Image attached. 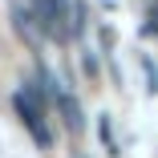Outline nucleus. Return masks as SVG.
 <instances>
[{
	"instance_id": "f03ea898",
	"label": "nucleus",
	"mask_w": 158,
	"mask_h": 158,
	"mask_svg": "<svg viewBox=\"0 0 158 158\" xmlns=\"http://www.w3.org/2000/svg\"><path fill=\"white\" fill-rule=\"evenodd\" d=\"M12 106H16V114H20V122L28 126V134H33L41 146H49L53 138H49V126H45V102H33L24 89H16L12 93Z\"/></svg>"
},
{
	"instance_id": "20e7f679",
	"label": "nucleus",
	"mask_w": 158,
	"mask_h": 158,
	"mask_svg": "<svg viewBox=\"0 0 158 158\" xmlns=\"http://www.w3.org/2000/svg\"><path fill=\"white\" fill-rule=\"evenodd\" d=\"M53 102H57V110H61V118H65V126H69V130L77 134L81 126H85V122H81V106H77V102L69 98L65 89H53Z\"/></svg>"
},
{
	"instance_id": "7ed1b4c3",
	"label": "nucleus",
	"mask_w": 158,
	"mask_h": 158,
	"mask_svg": "<svg viewBox=\"0 0 158 158\" xmlns=\"http://www.w3.org/2000/svg\"><path fill=\"white\" fill-rule=\"evenodd\" d=\"M12 20H16V33L37 49V45H41V24H37V16L28 12V8H20V4H16V8H12Z\"/></svg>"
},
{
	"instance_id": "f257e3e1",
	"label": "nucleus",
	"mask_w": 158,
	"mask_h": 158,
	"mask_svg": "<svg viewBox=\"0 0 158 158\" xmlns=\"http://www.w3.org/2000/svg\"><path fill=\"white\" fill-rule=\"evenodd\" d=\"M33 16H37V24H41V33H49V37H57V41H65L73 28H77V20L69 16V4H65V0H41Z\"/></svg>"
}]
</instances>
